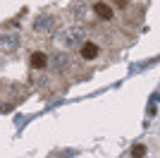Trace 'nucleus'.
I'll list each match as a JSON object with an SVG mask.
<instances>
[{
  "label": "nucleus",
  "instance_id": "2",
  "mask_svg": "<svg viewBox=\"0 0 160 158\" xmlns=\"http://www.w3.org/2000/svg\"><path fill=\"white\" fill-rule=\"evenodd\" d=\"M29 65L33 67V70H43V67L48 65V55L43 50H36L31 53V58H29Z\"/></svg>",
  "mask_w": 160,
  "mask_h": 158
},
{
  "label": "nucleus",
  "instance_id": "1",
  "mask_svg": "<svg viewBox=\"0 0 160 158\" xmlns=\"http://www.w3.org/2000/svg\"><path fill=\"white\" fill-rule=\"evenodd\" d=\"M98 53H100L98 43H93V41H81L79 55H81L84 60H96V58H98Z\"/></svg>",
  "mask_w": 160,
  "mask_h": 158
},
{
  "label": "nucleus",
  "instance_id": "4",
  "mask_svg": "<svg viewBox=\"0 0 160 158\" xmlns=\"http://www.w3.org/2000/svg\"><path fill=\"white\" fill-rule=\"evenodd\" d=\"M146 156V146L143 144H134L132 146V158H143Z\"/></svg>",
  "mask_w": 160,
  "mask_h": 158
},
{
  "label": "nucleus",
  "instance_id": "3",
  "mask_svg": "<svg viewBox=\"0 0 160 158\" xmlns=\"http://www.w3.org/2000/svg\"><path fill=\"white\" fill-rule=\"evenodd\" d=\"M93 10H96V14H98L100 19H112V7L108 5V3H96Z\"/></svg>",
  "mask_w": 160,
  "mask_h": 158
}]
</instances>
